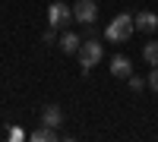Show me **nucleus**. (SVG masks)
<instances>
[{"label":"nucleus","instance_id":"14","mask_svg":"<svg viewBox=\"0 0 158 142\" xmlns=\"http://www.w3.org/2000/svg\"><path fill=\"white\" fill-rule=\"evenodd\" d=\"M127 82H130V88H133V92H142V85H146V82H142V79H139V76H130V79H127Z\"/></svg>","mask_w":158,"mask_h":142},{"label":"nucleus","instance_id":"10","mask_svg":"<svg viewBox=\"0 0 158 142\" xmlns=\"http://www.w3.org/2000/svg\"><path fill=\"white\" fill-rule=\"evenodd\" d=\"M142 60H146L149 67H158V41H149L142 47Z\"/></svg>","mask_w":158,"mask_h":142},{"label":"nucleus","instance_id":"9","mask_svg":"<svg viewBox=\"0 0 158 142\" xmlns=\"http://www.w3.org/2000/svg\"><path fill=\"white\" fill-rule=\"evenodd\" d=\"M29 139H32V142H54V139H57V130H54V126H44V123H41V126H38V130H35Z\"/></svg>","mask_w":158,"mask_h":142},{"label":"nucleus","instance_id":"5","mask_svg":"<svg viewBox=\"0 0 158 142\" xmlns=\"http://www.w3.org/2000/svg\"><path fill=\"white\" fill-rule=\"evenodd\" d=\"M111 76H114V79H130V76H133V63H130V57L117 54L111 60Z\"/></svg>","mask_w":158,"mask_h":142},{"label":"nucleus","instance_id":"13","mask_svg":"<svg viewBox=\"0 0 158 142\" xmlns=\"http://www.w3.org/2000/svg\"><path fill=\"white\" fill-rule=\"evenodd\" d=\"M149 88H152V92L158 95V67H155V70L149 73Z\"/></svg>","mask_w":158,"mask_h":142},{"label":"nucleus","instance_id":"2","mask_svg":"<svg viewBox=\"0 0 158 142\" xmlns=\"http://www.w3.org/2000/svg\"><path fill=\"white\" fill-rule=\"evenodd\" d=\"M76 57H79V67H82V73H89V70L104 57V47L95 41V38H89V41H82V47L76 51Z\"/></svg>","mask_w":158,"mask_h":142},{"label":"nucleus","instance_id":"11","mask_svg":"<svg viewBox=\"0 0 158 142\" xmlns=\"http://www.w3.org/2000/svg\"><path fill=\"white\" fill-rule=\"evenodd\" d=\"M41 41H44V44H54V41H60V38H57V29H54V25L41 32Z\"/></svg>","mask_w":158,"mask_h":142},{"label":"nucleus","instance_id":"6","mask_svg":"<svg viewBox=\"0 0 158 142\" xmlns=\"http://www.w3.org/2000/svg\"><path fill=\"white\" fill-rule=\"evenodd\" d=\"M136 29H139V32H149V35L158 32V16H155L152 10H142L139 16H136Z\"/></svg>","mask_w":158,"mask_h":142},{"label":"nucleus","instance_id":"8","mask_svg":"<svg viewBox=\"0 0 158 142\" xmlns=\"http://www.w3.org/2000/svg\"><path fill=\"white\" fill-rule=\"evenodd\" d=\"M57 44L63 47V54H76V51H79V47H82V38H79L76 32H63Z\"/></svg>","mask_w":158,"mask_h":142},{"label":"nucleus","instance_id":"1","mask_svg":"<svg viewBox=\"0 0 158 142\" xmlns=\"http://www.w3.org/2000/svg\"><path fill=\"white\" fill-rule=\"evenodd\" d=\"M136 32V16H130V13H117V16L108 22V29H104V38H108L111 44H123L130 41Z\"/></svg>","mask_w":158,"mask_h":142},{"label":"nucleus","instance_id":"12","mask_svg":"<svg viewBox=\"0 0 158 142\" xmlns=\"http://www.w3.org/2000/svg\"><path fill=\"white\" fill-rule=\"evenodd\" d=\"M22 139H25V133L19 126H10V142H22Z\"/></svg>","mask_w":158,"mask_h":142},{"label":"nucleus","instance_id":"7","mask_svg":"<svg viewBox=\"0 0 158 142\" xmlns=\"http://www.w3.org/2000/svg\"><path fill=\"white\" fill-rule=\"evenodd\" d=\"M41 123H44V126H54V130H57V126L63 123V111H60L57 104H48V108L41 111Z\"/></svg>","mask_w":158,"mask_h":142},{"label":"nucleus","instance_id":"3","mask_svg":"<svg viewBox=\"0 0 158 142\" xmlns=\"http://www.w3.org/2000/svg\"><path fill=\"white\" fill-rule=\"evenodd\" d=\"M48 22L54 25V29H60V25H67V22H76L73 19V6H67V3H51L48 6Z\"/></svg>","mask_w":158,"mask_h":142},{"label":"nucleus","instance_id":"4","mask_svg":"<svg viewBox=\"0 0 158 142\" xmlns=\"http://www.w3.org/2000/svg\"><path fill=\"white\" fill-rule=\"evenodd\" d=\"M73 19L82 22V25H92V22L98 19V6H95V0H79V3L73 6Z\"/></svg>","mask_w":158,"mask_h":142}]
</instances>
